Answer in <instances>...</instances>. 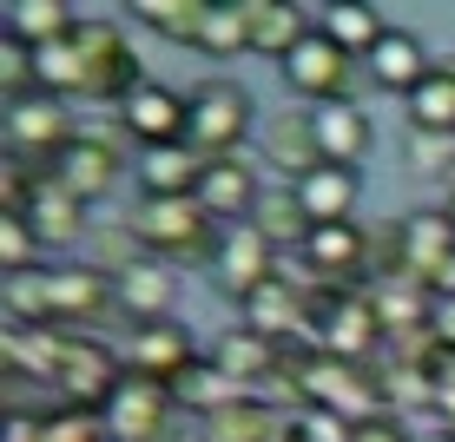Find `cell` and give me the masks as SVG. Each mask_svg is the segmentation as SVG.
<instances>
[{
    "mask_svg": "<svg viewBox=\"0 0 455 442\" xmlns=\"http://www.w3.org/2000/svg\"><path fill=\"white\" fill-rule=\"evenodd\" d=\"M125 231H132V245L146 251V258L172 264V271H198V264L212 271L218 238H225L198 198H132Z\"/></svg>",
    "mask_w": 455,
    "mask_h": 442,
    "instance_id": "cell-1",
    "label": "cell"
},
{
    "mask_svg": "<svg viewBox=\"0 0 455 442\" xmlns=\"http://www.w3.org/2000/svg\"><path fill=\"white\" fill-rule=\"evenodd\" d=\"M125 390V357L113 343H100L92 330H67L60 337V363H53V397L67 409H100Z\"/></svg>",
    "mask_w": 455,
    "mask_h": 442,
    "instance_id": "cell-2",
    "label": "cell"
},
{
    "mask_svg": "<svg viewBox=\"0 0 455 442\" xmlns=\"http://www.w3.org/2000/svg\"><path fill=\"white\" fill-rule=\"evenodd\" d=\"M251 125H258V106H251V92L238 80H198L192 86V133H185V146L198 159H238Z\"/></svg>",
    "mask_w": 455,
    "mask_h": 442,
    "instance_id": "cell-3",
    "label": "cell"
},
{
    "mask_svg": "<svg viewBox=\"0 0 455 442\" xmlns=\"http://www.w3.org/2000/svg\"><path fill=\"white\" fill-rule=\"evenodd\" d=\"M73 53H80V100H113L125 106L139 86H146V67H139L132 40L106 20H80L73 34Z\"/></svg>",
    "mask_w": 455,
    "mask_h": 442,
    "instance_id": "cell-4",
    "label": "cell"
},
{
    "mask_svg": "<svg viewBox=\"0 0 455 442\" xmlns=\"http://www.w3.org/2000/svg\"><path fill=\"white\" fill-rule=\"evenodd\" d=\"M0 133H7V159H34V165L53 172V159L80 139V125H73L67 100L34 92V100H13L7 113H0Z\"/></svg>",
    "mask_w": 455,
    "mask_h": 442,
    "instance_id": "cell-5",
    "label": "cell"
},
{
    "mask_svg": "<svg viewBox=\"0 0 455 442\" xmlns=\"http://www.w3.org/2000/svg\"><path fill=\"white\" fill-rule=\"evenodd\" d=\"M46 304H53V330H92L106 310H119L113 271L92 264V258L46 264Z\"/></svg>",
    "mask_w": 455,
    "mask_h": 442,
    "instance_id": "cell-6",
    "label": "cell"
},
{
    "mask_svg": "<svg viewBox=\"0 0 455 442\" xmlns=\"http://www.w3.org/2000/svg\"><path fill=\"white\" fill-rule=\"evenodd\" d=\"M370 258H376V231L350 225H317L310 245L297 251V271L317 277V284H337V291H363L370 284Z\"/></svg>",
    "mask_w": 455,
    "mask_h": 442,
    "instance_id": "cell-7",
    "label": "cell"
},
{
    "mask_svg": "<svg viewBox=\"0 0 455 442\" xmlns=\"http://www.w3.org/2000/svg\"><path fill=\"white\" fill-rule=\"evenodd\" d=\"M106 430L113 442H179L185 409L165 383H146V376H125V390L106 403Z\"/></svg>",
    "mask_w": 455,
    "mask_h": 442,
    "instance_id": "cell-8",
    "label": "cell"
},
{
    "mask_svg": "<svg viewBox=\"0 0 455 442\" xmlns=\"http://www.w3.org/2000/svg\"><path fill=\"white\" fill-rule=\"evenodd\" d=\"M185 133H192V92H179L165 80H146L132 100L119 106V139H132L139 152L185 146Z\"/></svg>",
    "mask_w": 455,
    "mask_h": 442,
    "instance_id": "cell-9",
    "label": "cell"
},
{
    "mask_svg": "<svg viewBox=\"0 0 455 442\" xmlns=\"http://www.w3.org/2000/svg\"><path fill=\"white\" fill-rule=\"evenodd\" d=\"M119 357H125V376H146V383H165V390L179 383L192 363H205L198 337L179 317L172 324H132V337L119 343Z\"/></svg>",
    "mask_w": 455,
    "mask_h": 442,
    "instance_id": "cell-10",
    "label": "cell"
},
{
    "mask_svg": "<svg viewBox=\"0 0 455 442\" xmlns=\"http://www.w3.org/2000/svg\"><path fill=\"white\" fill-rule=\"evenodd\" d=\"M277 73H284V92H297L304 106L356 100V92H350V73H356V60L343 53V46H337L331 34H323V27H317V34H310L304 46H297V53H291Z\"/></svg>",
    "mask_w": 455,
    "mask_h": 442,
    "instance_id": "cell-11",
    "label": "cell"
},
{
    "mask_svg": "<svg viewBox=\"0 0 455 442\" xmlns=\"http://www.w3.org/2000/svg\"><path fill=\"white\" fill-rule=\"evenodd\" d=\"M284 271V251L264 238L258 225H231L225 238H218V258H212V284L231 297V304H244L258 284H271Z\"/></svg>",
    "mask_w": 455,
    "mask_h": 442,
    "instance_id": "cell-12",
    "label": "cell"
},
{
    "mask_svg": "<svg viewBox=\"0 0 455 442\" xmlns=\"http://www.w3.org/2000/svg\"><path fill=\"white\" fill-rule=\"evenodd\" d=\"M238 310H244L238 324L264 330L271 343H310V277L277 271L271 284H258V291H251Z\"/></svg>",
    "mask_w": 455,
    "mask_h": 442,
    "instance_id": "cell-13",
    "label": "cell"
},
{
    "mask_svg": "<svg viewBox=\"0 0 455 442\" xmlns=\"http://www.w3.org/2000/svg\"><path fill=\"white\" fill-rule=\"evenodd\" d=\"M212 363L238 390H251V397H264V390L284 383V343H271L264 330H251V324H231L225 337H212Z\"/></svg>",
    "mask_w": 455,
    "mask_h": 442,
    "instance_id": "cell-14",
    "label": "cell"
},
{
    "mask_svg": "<svg viewBox=\"0 0 455 442\" xmlns=\"http://www.w3.org/2000/svg\"><path fill=\"white\" fill-rule=\"evenodd\" d=\"M396 231H403L410 277L422 284V291H435V277L455 271V218L443 212V205H416V212L396 218Z\"/></svg>",
    "mask_w": 455,
    "mask_h": 442,
    "instance_id": "cell-15",
    "label": "cell"
},
{
    "mask_svg": "<svg viewBox=\"0 0 455 442\" xmlns=\"http://www.w3.org/2000/svg\"><path fill=\"white\" fill-rule=\"evenodd\" d=\"M192 198L212 212V225H218V231L251 225V212H258V198H264L258 165H251V159H205V179H198V192H192Z\"/></svg>",
    "mask_w": 455,
    "mask_h": 442,
    "instance_id": "cell-16",
    "label": "cell"
},
{
    "mask_svg": "<svg viewBox=\"0 0 455 442\" xmlns=\"http://www.w3.org/2000/svg\"><path fill=\"white\" fill-rule=\"evenodd\" d=\"M113 291H119V310L132 324H172L179 317V271L159 258H132L113 271Z\"/></svg>",
    "mask_w": 455,
    "mask_h": 442,
    "instance_id": "cell-17",
    "label": "cell"
},
{
    "mask_svg": "<svg viewBox=\"0 0 455 442\" xmlns=\"http://www.w3.org/2000/svg\"><path fill=\"white\" fill-rule=\"evenodd\" d=\"M258 152H264V165H271L284 185H304L310 172L323 165V146H317V119H310V106L264 119V146H258Z\"/></svg>",
    "mask_w": 455,
    "mask_h": 442,
    "instance_id": "cell-18",
    "label": "cell"
},
{
    "mask_svg": "<svg viewBox=\"0 0 455 442\" xmlns=\"http://www.w3.org/2000/svg\"><path fill=\"white\" fill-rule=\"evenodd\" d=\"M119 172H125V152H119V139H106V133H80V139L53 159V179L67 185L73 198H86V205L113 192Z\"/></svg>",
    "mask_w": 455,
    "mask_h": 442,
    "instance_id": "cell-19",
    "label": "cell"
},
{
    "mask_svg": "<svg viewBox=\"0 0 455 442\" xmlns=\"http://www.w3.org/2000/svg\"><path fill=\"white\" fill-rule=\"evenodd\" d=\"M363 67H370V86H376V92H396V100H410V92L435 73V60H429V46H422V34H410V27H389Z\"/></svg>",
    "mask_w": 455,
    "mask_h": 442,
    "instance_id": "cell-20",
    "label": "cell"
},
{
    "mask_svg": "<svg viewBox=\"0 0 455 442\" xmlns=\"http://www.w3.org/2000/svg\"><path fill=\"white\" fill-rule=\"evenodd\" d=\"M310 119H317V146H323V165H350L363 172L370 146H376V125L356 100H331V106H310Z\"/></svg>",
    "mask_w": 455,
    "mask_h": 442,
    "instance_id": "cell-21",
    "label": "cell"
},
{
    "mask_svg": "<svg viewBox=\"0 0 455 442\" xmlns=\"http://www.w3.org/2000/svg\"><path fill=\"white\" fill-rule=\"evenodd\" d=\"M244 13H251V53L277 60V67H284L297 46L317 34L310 7H297V0H244Z\"/></svg>",
    "mask_w": 455,
    "mask_h": 442,
    "instance_id": "cell-22",
    "label": "cell"
},
{
    "mask_svg": "<svg viewBox=\"0 0 455 442\" xmlns=\"http://www.w3.org/2000/svg\"><path fill=\"white\" fill-rule=\"evenodd\" d=\"M27 225L40 231V245H46V251H67V245H80V238H86L92 218H86V198H73L60 179H46L40 192H34V205H27Z\"/></svg>",
    "mask_w": 455,
    "mask_h": 442,
    "instance_id": "cell-23",
    "label": "cell"
},
{
    "mask_svg": "<svg viewBox=\"0 0 455 442\" xmlns=\"http://www.w3.org/2000/svg\"><path fill=\"white\" fill-rule=\"evenodd\" d=\"M297 198H304L310 225H350V218H356V198H363V172H350V165H317L304 185H297Z\"/></svg>",
    "mask_w": 455,
    "mask_h": 442,
    "instance_id": "cell-24",
    "label": "cell"
},
{
    "mask_svg": "<svg viewBox=\"0 0 455 442\" xmlns=\"http://www.w3.org/2000/svg\"><path fill=\"white\" fill-rule=\"evenodd\" d=\"M139 198H192L198 179H205V159L192 146H159V152H139Z\"/></svg>",
    "mask_w": 455,
    "mask_h": 442,
    "instance_id": "cell-25",
    "label": "cell"
},
{
    "mask_svg": "<svg viewBox=\"0 0 455 442\" xmlns=\"http://www.w3.org/2000/svg\"><path fill=\"white\" fill-rule=\"evenodd\" d=\"M7 34L27 40L40 53V46H67L80 34V7L73 0H13L7 7Z\"/></svg>",
    "mask_w": 455,
    "mask_h": 442,
    "instance_id": "cell-26",
    "label": "cell"
},
{
    "mask_svg": "<svg viewBox=\"0 0 455 442\" xmlns=\"http://www.w3.org/2000/svg\"><path fill=\"white\" fill-rule=\"evenodd\" d=\"M192 53H212V60H244L251 53V13H244V0H205V20H198Z\"/></svg>",
    "mask_w": 455,
    "mask_h": 442,
    "instance_id": "cell-27",
    "label": "cell"
},
{
    "mask_svg": "<svg viewBox=\"0 0 455 442\" xmlns=\"http://www.w3.org/2000/svg\"><path fill=\"white\" fill-rule=\"evenodd\" d=\"M317 27H323V34H331L350 60H370V53H376V40L389 34V20L370 7V0H337V7H323V20H317Z\"/></svg>",
    "mask_w": 455,
    "mask_h": 442,
    "instance_id": "cell-28",
    "label": "cell"
},
{
    "mask_svg": "<svg viewBox=\"0 0 455 442\" xmlns=\"http://www.w3.org/2000/svg\"><path fill=\"white\" fill-rule=\"evenodd\" d=\"M251 225L264 231L277 251H304L310 245V212H304V198H297V185H284V192H264L258 198V212H251Z\"/></svg>",
    "mask_w": 455,
    "mask_h": 442,
    "instance_id": "cell-29",
    "label": "cell"
},
{
    "mask_svg": "<svg viewBox=\"0 0 455 442\" xmlns=\"http://www.w3.org/2000/svg\"><path fill=\"white\" fill-rule=\"evenodd\" d=\"M172 397H179L185 416H198V422H205V416H218V409H231L238 397H251V390H238V383H231V376L205 357V363H192V370H185L179 383H172Z\"/></svg>",
    "mask_w": 455,
    "mask_h": 442,
    "instance_id": "cell-30",
    "label": "cell"
},
{
    "mask_svg": "<svg viewBox=\"0 0 455 442\" xmlns=\"http://www.w3.org/2000/svg\"><path fill=\"white\" fill-rule=\"evenodd\" d=\"M403 113H410V133H455V73L443 60H435V73L403 100Z\"/></svg>",
    "mask_w": 455,
    "mask_h": 442,
    "instance_id": "cell-31",
    "label": "cell"
},
{
    "mask_svg": "<svg viewBox=\"0 0 455 442\" xmlns=\"http://www.w3.org/2000/svg\"><path fill=\"white\" fill-rule=\"evenodd\" d=\"M284 422L271 416V403L264 397H238L231 409H218V416H205V442H271Z\"/></svg>",
    "mask_w": 455,
    "mask_h": 442,
    "instance_id": "cell-32",
    "label": "cell"
},
{
    "mask_svg": "<svg viewBox=\"0 0 455 442\" xmlns=\"http://www.w3.org/2000/svg\"><path fill=\"white\" fill-rule=\"evenodd\" d=\"M125 13H132L146 34H159L172 46H192L198 40V20H205V0H132Z\"/></svg>",
    "mask_w": 455,
    "mask_h": 442,
    "instance_id": "cell-33",
    "label": "cell"
},
{
    "mask_svg": "<svg viewBox=\"0 0 455 442\" xmlns=\"http://www.w3.org/2000/svg\"><path fill=\"white\" fill-rule=\"evenodd\" d=\"M0 304H7V324H27V330H53V304H46V271L0 277Z\"/></svg>",
    "mask_w": 455,
    "mask_h": 442,
    "instance_id": "cell-34",
    "label": "cell"
},
{
    "mask_svg": "<svg viewBox=\"0 0 455 442\" xmlns=\"http://www.w3.org/2000/svg\"><path fill=\"white\" fill-rule=\"evenodd\" d=\"M40 231L27 225V212H0V277H20V271H46L40 258Z\"/></svg>",
    "mask_w": 455,
    "mask_h": 442,
    "instance_id": "cell-35",
    "label": "cell"
},
{
    "mask_svg": "<svg viewBox=\"0 0 455 442\" xmlns=\"http://www.w3.org/2000/svg\"><path fill=\"white\" fill-rule=\"evenodd\" d=\"M40 442H113V430H106L100 409L53 403V409H40Z\"/></svg>",
    "mask_w": 455,
    "mask_h": 442,
    "instance_id": "cell-36",
    "label": "cell"
},
{
    "mask_svg": "<svg viewBox=\"0 0 455 442\" xmlns=\"http://www.w3.org/2000/svg\"><path fill=\"white\" fill-rule=\"evenodd\" d=\"M0 92H7V106L40 92V53L27 40H13V34H0Z\"/></svg>",
    "mask_w": 455,
    "mask_h": 442,
    "instance_id": "cell-37",
    "label": "cell"
},
{
    "mask_svg": "<svg viewBox=\"0 0 455 442\" xmlns=\"http://www.w3.org/2000/svg\"><path fill=\"white\" fill-rule=\"evenodd\" d=\"M403 165H410V179H449L455 185V133H410Z\"/></svg>",
    "mask_w": 455,
    "mask_h": 442,
    "instance_id": "cell-38",
    "label": "cell"
},
{
    "mask_svg": "<svg viewBox=\"0 0 455 442\" xmlns=\"http://www.w3.org/2000/svg\"><path fill=\"white\" fill-rule=\"evenodd\" d=\"M40 92H53V100H80V53L67 46H40Z\"/></svg>",
    "mask_w": 455,
    "mask_h": 442,
    "instance_id": "cell-39",
    "label": "cell"
},
{
    "mask_svg": "<svg viewBox=\"0 0 455 442\" xmlns=\"http://www.w3.org/2000/svg\"><path fill=\"white\" fill-rule=\"evenodd\" d=\"M297 436L304 442H356V422L350 416H337V409H297Z\"/></svg>",
    "mask_w": 455,
    "mask_h": 442,
    "instance_id": "cell-40",
    "label": "cell"
},
{
    "mask_svg": "<svg viewBox=\"0 0 455 442\" xmlns=\"http://www.w3.org/2000/svg\"><path fill=\"white\" fill-rule=\"evenodd\" d=\"M356 442H416V436H410V422H403L396 409H383V416L356 422Z\"/></svg>",
    "mask_w": 455,
    "mask_h": 442,
    "instance_id": "cell-41",
    "label": "cell"
},
{
    "mask_svg": "<svg viewBox=\"0 0 455 442\" xmlns=\"http://www.w3.org/2000/svg\"><path fill=\"white\" fill-rule=\"evenodd\" d=\"M429 337L443 343V350H455V297H435V310H429Z\"/></svg>",
    "mask_w": 455,
    "mask_h": 442,
    "instance_id": "cell-42",
    "label": "cell"
},
{
    "mask_svg": "<svg viewBox=\"0 0 455 442\" xmlns=\"http://www.w3.org/2000/svg\"><path fill=\"white\" fill-rule=\"evenodd\" d=\"M416 442H455V430H443V422H435V430H422Z\"/></svg>",
    "mask_w": 455,
    "mask_h": 442,
    "instance_id": "cell-43",
    "label": "cell"
},
{
    "mask_svg": "<svg viewBox=\"0 0 455 442\" xmlns=\"http://www.w3.org/2000/svg\"><path fill=\"white\" fill-rule=\"evenodd\" d=\"M271 442H304V436H297V422H284V430H277Z\"/></svg>",
    "mask_w": 455,
    "mask_h": 442,
    "instance_id": "cell-44",
    "label": "cell"
},
{
    "mask_svg": "<svg viewBox=\"0 0 455 442\" xmlns=\"http://www.w3.org/2000/svg\"><path fill=\"white\" fill-rule=\"evenodd\" d=\"M443 212H449V218H455V185H449V198H443Z\"/></svg>",
    "mask_w": 455,
    "mask_h": 442,
    "instance_id": "cell-45",
    "label": "cell"
}]
</instances>
